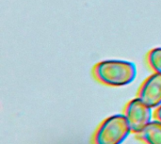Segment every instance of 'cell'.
<instances>
[{
  "mask_svg": "<svg viewBox=\"0 0 161 144\" xmlns=\"http://www.w3.org/2000/svg\"><path fill=\"white\" fill-rule=\"evenodd\" d=\"M94 78L109 87H123L130 84L137 75L133 62L120 59H107L97 62L92 68Z\"/></svg>",
  "mask_w": 161,
  "mask_h": 144,
  "instance_id": "obj_1",
  "label": "cell"
},
{
  "mask_svg": "<svg viewBox=\"0 0 161 144\" xmlns=\"http://www.w3.org/2000/svg\"><path fill=\"white\" fill-rule=\"evenodd\" d=\"M125 115L116 114L104 120L94 133L93 144H121L130 133Z\"/></svg>",
  "mask_w": 161,
  "mask_h": 144,
  "instance_id": "obj_2",
  "label": "cell"
},
{
  "mask_svg": "<svg viewBox=\"0 0 161 144\" xmlns=\"http://www.w3.org/2000/svg\"><path fill=\"white\" fill-rule=\"evenodd\" d=\"M152 108L145 105L140 98L136 97L129 101L125 108V116L130 131L134 134L140 133L152 119Z\"/></svg>",
  "mask_w": 161,
  "mask_h": 144,
  "instance_id": "obj_3",
  "label": "cell"
},
{
  "mask_svg": "<svg viewBox=\"0 0 161 144\" xmlns=\"http://www.w3.org/2000/svg\"><path fill=\"white\" fill-rule=\"evenodd\" d=\"M138 98L151 108H156L161 105V75L154 73L148 76L142 84Z\"/></svg>",
  "mask_w": 161,
  "mask_h": 144,
  "instance_id": "obj_4",
  "label": "cell"
},
{
  "mask_svg": "<svg viewBox=\"0 0 161 144\" xmlns=\"http://www.w3.org/2000/svg\"><path fill=\"white\" fill-rule=\"evenodd\" d=\"M137 138L144 144H161V122H150L140 133Z\"/></svg>",
  "mask_w": 161,
  "mask_h": 144,
  "instance_id": "obj_5",
  "label": "cell"
},
{
  "mask_svg": "<svg viewBox=\"0 0 161 144\" xmlns=\"http://www.w3.org/2000/svg\"><path fill=\"white\" fill-rule=\"evenodd\" d=\"M146 62L154 73L161 75V47H155L146 54Z\"/></svg>",
  "mask_w": 161,
  "mask_h": 144,
  "instance_id": "obj_6",
  "label": "cell"
},
{
  "mask_svg": "<svg viewBox=\"0 0 161 144\" xmlns=\"http://www.w3.org/2000/svg\"><path fill=\"white\" fill-rule=\"evenodd\" d=\"M154 117L156 118V120L160 121L161 122V105L156 108L155 113H154Z\"/></svg>",
  "mask_w": 161,
  "mask_h": 144,
  "instance_id": "obj_7",
  "label": "cell"
}]
</instances>
